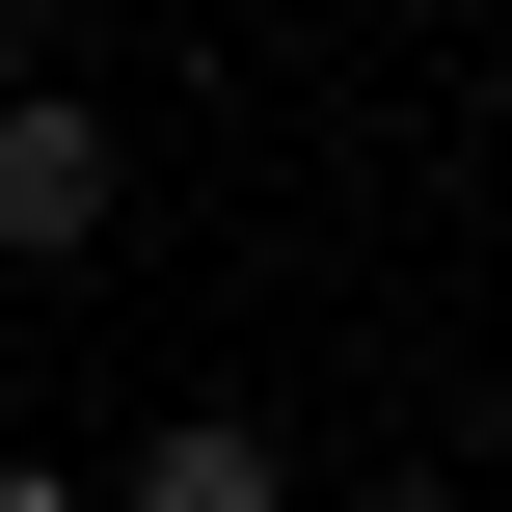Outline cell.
<instances>
[{
    "instance_id": "2",
    "label": "cell",
    "mask_w": 512,
    "mask_h": 512,
    "mask_svg": "<svg viewBox=\"0 0 512 512\" xmlns=\"http://www.w3.org/2000/svg\"><path fill=\"white\" fill-rule=\"evenodd\" d=\"M108 512H297V459H270L243 405H162V432L108 459Z\"/></svg>"
},
{
    "instance_id": "3",
    "label": "cell",
    "mask_w": 512,
    "mask_h": 512,
    "mask_svg": "<svg viewBox=\"0 0 512 512\" xmlns=\"http://www.w3.org/2000/svg\"><path fill=\"white\" fill-rule=\"evenodd\" d=\"M0 512H108V486H81V459H0Z\"/></svg>"
},
{
    "instance_id": "4",
    "label": "cell",
    "mask_w": 512,
    "mask_h": 512,
    "mask_svg": "<svg viewBox=\"0 0 512 512\" xmlns=\"http://www.w3.org/2000/svg\"><path fill=\"white\" fill-rule=\"evenodd\" d=\"M378 512H486V486H378Z\"/></svg>"
},
{
    "instance_id": "1",
    "label": "cell",
    "mask_w": 512,
    "mask_h": 512,
    "mask_svg": "<svg viewBox=\"0 0 512 512\" xmlns=\"http://www.w3.org/2000/svg\"><path fill=\"white\" fill-rule=\"evenodd\" d=\"M108 216H135V135L81 81H0V270H81Z\"/></svg>"
},
{
    "instance_id": "5",
    "label": "cell",
    "mask_w": 512,
    "mask_h": 512,
    "mask_svg": "<svg viewBox=\"0 0 512 512\" xmlns=\"http://www.w3.org/2000/svg\"><path fill=\"white\" fill-rule=\"evenodd\" d=\"M0 81H27V0H0Z\"/></svg>"
}]
</instances>
